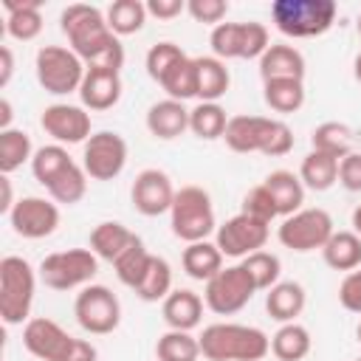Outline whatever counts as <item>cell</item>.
I'll return each instance as SVG.
<instances>
[{
    "label": "cell",
    "mask_w": 361,
    "mask_h": 361,
    "mask_svg": "<svg viewBox=\"0 0 361 361\" xmlns=\"http://www.w3.org/2000/svg\"><path fill=\"white\" fill-rule=\"evenodd\" d=\"M59 28L71 42V51L87 68H110L121 71L124 65V45L110 31L107 17L102 8L87 3H71L59 14Z\"/></svg>",
    "instance_id": "1"
},
{
    "label": "cell",
    "mask_w": 361,
    "mask_h": 361,
    "mask_svg": "<svg viewBox=\"0 0 361 361\" xmlns=\"http://www.w3.org/2000/svg\"><path fill=\"white\" fill-rule=\"evenodd\" d=\"M223 141L231 152L248 155L262 152L271 158L288 155L293 149V130L282 118L268 116H231L223 133Z\"/></svg>",
    "instance_id": "2"
},
{
    "label": "cell",
    "mask_w": 361,
    "mask_h": 361,
    "mask_svg": "<svg viewBox=\"0 0 361 361\" xmlns=\"http://www.w3.org/2000/svg\"><path fill=\"white\" fill-rule=\"evenodd\" d=\"M206 361H259L271 353V338L251 324L217 322L197 336Z\"/></svg>",
    "instance_id": "3"
},
{
    "label": "cell",
    "mask_w": 361,
    "mask_h": 361,
    "mask_svg": "<svg viewBox=\"0 0 361 361\" xmlns=\"http://www.w3.org/2000/svg\"><path fill=\"white\" fill-rule=\"evenodd\" d=\"M23 347L39 361H99L90 341L65 333L54 319L37 316L23 327Z\"/></svg>",
    "instance_id": "4"
},
{
    "label": "cell",
    "mask_w": 361,
    "mask_h": 361,
    "mask_svg": "<svg viewBox=\"0 0 361 361\" xmlns=\"http://www.w3.org/2000/svg\"><path fill=\"white\" fill-rule=\"evenodd\" d=\"M338 6L333 0H274L271 20L279 34L293 39L322 37L333 28Z\"/></svg>",
    "instance_id": "5"
},
{
    "label": "cell",
    "mask_w": 361,
    "mask_h": 361,
    "mask_svg": "<svg viewBox=\"0 0 361 361\" xmlns=\"http://www.w3.org/2000/svg\"><path fill=\"white\" fill-rule=\"evenodd\" d=\"M34 290H37V274L31 262L14 254L3 257L0 259V319L8 327L28 322Z\"/></svg>",
    "instance_id": "6"
},
{
    "label": "cell",
    "mask_w": 361,
    "mask_h": 361,
    "mask_svg": "<svg viewBox=\"0 0 361 361\" xmlns=\"http://www.w3.org/2000/svg\"><path fill=\"white\" fill-rule=\"evenodd\" d=\"M169 226H172V234L183 240L186 245L209 240V234L217 231L214 206H212L209 192L203 186H180L169 209Z\"/></svg>",
    "instance_id": "7"
},
{
    "label": "cell",
    "mask_w": 361,
    "mask_h": 361,
    "mask_svg": "<svg viewBox=\"0 0 361 361\" xmlns=\"http://www.w3.org/2000/svg\"><path fill=\"white\" fill-rule=\"evenodd\" d=\"M37 82L51 96H68L79 93L87 65L65 45H42L34 59Z\"/></svg>",
    "instance_id": "8"
},
{
    "label": "cell",
    "mask_w": 361,
    "mask_h": 361,
    "mask_svg": "<svg viewBox=\"0 0 361 361\" xmlns=\"http://www.w3.org/2000/svg\"><path fill=\"white\" fill-rule=\"evenodd\" d=\"M99 274V257L90 248H68L54 251L39 262V279L51 290H73L93 285Z\"/></svg>",
    "instance_id": "9"
},
{
    "label": "cell",
    "mask_w": 361,
    "mask_h": 361,
    "mask_svg": "<svg viewBox=\"0 0 361 361\" xmlns=\"http://www.w3.org/2000/svg\"><path fill=\"white\" fill-rule=\"evenodd\" d=\"M209 45L217 59H259L271 39L262 23H220L209 34Z\"/></svg>",
    "instance_id": "10"
},
{
    "label": "cell",
    "mask_w": 361,
    "mask_h": 361,
    "mask_svg": "<svg viewBox=\"0 0 361 361\" xmlns=\"http://www.w3.org/2000/svg\"><path fill=\"white\" fill-rule=\"evenodd\" d=\"M73 316L90 336H107L121 322V302L107 285H87L76 293Z\"/></svg>",
    "instance_id": "11"
},
{
    "label": "cell",
    "mask_w": 361,
    "mask_h": 361,
    "mask_svg": "<svg viewBox=\"0 0 361 361\" xmlns=\"http://www.w3.org/2000/svg\"><path fill=\"white\" fill-rule=\"evenodd\" d=\"M333 217L324 209H299L296 214L285 217L282 226L276 228V237L285 248L307 254V251H322L324 243L333 237Z\"/></svg>",
    "instance_id": "12"
},
{
    "label": "cell",
    "mask_w": 361,
    "mask_h": 361,
    "mask_svg": "<svg viewBox=\"0 0 361 361\" xmlns=\"http://www.w3.org/2000/svg\"><path fill=\"white\" fill-rule=\"evenodd\" d=\"M257 293V285L254 279L248 276V271L237 262V265H226L217 276H212L206 282V290H203V302L212 313L217 316H231L237 310H243L251 296Z\"/></svg>",
    "instance_id": "13"
},
{
    "label": "cell",
    "mask_w": 361,
    "mask_h": 361,
    "mask_svg": "<svg viewBox=\"0 0 361 361\" xmlns=\"http://www.w3.org/2000/svg\"><path fill=\"white\" fill-rule=\"evenodd\" d=\"M127 166V141L113 130L93 133L82 147V169L93 180H113Z\"/></svg>",
    "instance_id": "14"
},
{
    "label": "cell",
    "mask_w": 361,
    "mask_h": 361,
    "mask_svg": "<svg viewBox=\"0 0 361 361\" xmlns=\"http://www.w3.org/2000/svg\"><path fill=\"white\" fill-rule=\"evenodd\" d=\"M268 234H271L268 223L254 220V217H248V214L240 212V214L228 217L223 226H217V231H214V243H217V248L223 251V257L245 259L248 254L265 248Z\"/></svg>",
    "instance_id": "15"
},
{
    "label": "cell",
    "mask_w": 361,
    "mask_h": 361,
    "mask_svg": "<svg viewBox=\"0 0 361 361\" xmlns=\"http://www.w3.org/2000/svg\"><path fill=\"white\" fill-rule=\"evenodd\" d=\"M8 223L14 228V234L25 237V240H42L51 237L59 226V206L48 197H20L14 203V209L8 212Z\"/></svg>",
    "instance_id": "16"
},
{
    "label": "cell",
    "mask_w": 361,
    "mask_h": 361,
    "mask_svg": "<svg viewBox=\"0 0 361 361\" xmlns=\"http://www.w3.org/2000/svg\"><path fill=\"white\" fill-rule=\"evenodd\" d=\"M130 200L135 206L138 214L144 217H158L164 212L172 209L175 203V186L169 180V175L164 169H141L133 180V189H130Z\"/></svg>",
    "instance_id": "17"
},
{
    "label": "cell",
    "mask_w": 361,
    "mask_h": 361,
    "mask_svg": "<svg viewBox=\"0 0 361 361\" xmlns=\"http://www.w3.org/2000/svg\"><path fill=\"white\" fill-rule=\"evenodd\" d=\"M39 124L56 144H85L93 135L90 133V113L85 107L68 104V102L48 104L39 116Z\"/></svg>",
    "instance_id": "18"
},
{
    "label": "cell",
    "mask_w": 361,
    "mask_h": 361,
    "mask_svg": "<svg viewBox=\"0 0 361 361\" xmlns=\"http://www.w3.org/2000/svg\"><path fill=\"white\" fill-rule=\"evenodd\" d=\"M82 107L87 110H110L121 99V71L110 68H87L82 87H79Z\"/></svg>",
    "instance_id": "19"
},
{
    "label": "cell",
    "mask_w": 361,
    "mask_h": 361,
    "mask_svg": "<svg viewBox=\"0 0 361 361\" xmlns=\"http://www.w3.org/2000/svg\"><path fill=\"white\" fill-rule=\"evenodd\" d=\"M147 130L161 141H172L189 130V107L178 99H161L147 110Z\"/></svg>",
    "instance_id": "20"
},
{
    "label": "cell",
    "mask_w": 361,
    "mask_h": 361,
    "mask_svg": "<svg viewBox=\"0 0 361 361\" xmlns=\"http://www.w3.org/2000/svg\"><path fill=\"white\" fill-rule=\"evenodd\" d=\"M135 243H141V237L135 231H130L124 223L118 220H104L90 231V251L104 259V262H116L121 254H127Z\"/></svg>",
    "instance_id": "21"
},
{
    "label": "cell",
    "mask_w": 361,
    "mask_h": 361,
    "mask_svg": "<svg viewBox=\"0 0 361 361\" xmlns=\"http://www.w3.org/2000/svg\"><path fill=\"white\" fill-rule=\"evenodd\" d=\"M305 56L299 48L285 42H271L268 51L259 56V76L268 79H305Z\"/></svg>",
    "instance_id": "22"
},
{
    "label": "cell",
    "mask_w": 361,
    "mask_h": 361,
    "mask_svg": "<svg viewBox=\"0 0 361 361\" xmlns=\"http://www.w3.org/2000/svg\"><path fill=\"white\" fill-rule=\"evenodd\" d=\"M203 299L189 290V288H175L166 299H164V322L169 324V330H186L192 333L197 324H200V316H203Z\"/></svg>",
    "instance_id": "23"
},
{
    "label": "cell",
    "mask_w": 361,
    "mask_h": 361,
    "mask_svg": "<svg viewBox=\"0 0 361 361\" xmlns=\"http://www.w3.org/2000/svg\"><path fill=\"white\" fill-rule=\"evenodd\" d=\"M307 305V293L299 282L293 279H279L268 293H265V310L274 322L279 324H288V322H296V316L305 310Z\"/></svg>",
    "instance_id": "24"
},
{
    "label": "cell",
    "mask_w": 361,
    "mask_h": 361,
    "mask_svg": "<svg viewBox=\"0 0 361 361\" xmlns=\"http://www.w3.org/2000/svg\"><path fill=\"white\" fill-rule=\"evenodd\" d=\"M6 8V31L11 39L31 42L42 31V11L39 0H3Z\"/></svg>",
    "instance_id": "25"
},
{
    "label": "cell",
    "mask_w": 361,
    "mask_h": 361,
    "mask_svg": "<svg viewBox=\"0 0 361 361\" xmlns=\"http://www.w3.org/2000/svg\"><path fill=\"white\" fill-rule=\"evenodd\" d=\"M262 186L268 189V195H271L279 217L296 214L302 209V203H305V183L299 180V175H293L288 169H274L262 180Z\"/></svg>",
    "instance_id": "26"
},
{
    "label": "cell",
    "mask_w": 361,
    "mask_h": 361,
    "mask_svg": "<svg viewBox=\"0 0 361 361\" xmlns=\"http://www.w3.org/2000/svg\"><path fill=\"white\" fill-rule=\"evenodd\" d=\"M231 85V73L217 56H195V93L200 102H217L226 96Z\"/></svg>",
    "instance_id": "27"
},
{
    "label": "cell",
    "mask_w": 361,
    "mask_h": 361,
    "mask_svg": "<svg viewBox=\"0 0 361 361\" xmlns=\"http://www.w3.org/2000/svg\"><path fill=\"white\" fill-rule=\"evenodd\" d=\"M183 271L197 279V282H209L212 276H217L223 271V251L217 248V243L200 240V243H189L183 248Z\"/></svg>",
    "instance_id": "28"
},
{
    "label": "cell",
    "mask_w": 361,
    "mask_h": 361,
    "mask_svg": "<svg viewBox=\"0 0 361 361\" xmlns=\"http://www.w3.org/2000/svg\"><path fill=\"white\" fill-rule=\"evenodd\" d=\"M299 180L305 183V189L327 192L330 186L338 183V158H333V155H327V152H319V149H310V152L302 158Z\"/></svg>",
    "instance_id": "29"
},
{
    "label": "cell",
    "mask_w": 361,
    "mask_h": 361,
    "mask_svg": "<svg viewBox=\"0 0 361 361\" xmlns=\"http://www.w3.org/2000/svg\"><path fill=\"white\" fill-rule=\"evenodd\" d=\"M324 262L333 271H355L361 268V237L355 231H333V237L322 248Z\"/></svg>",
    "instance_id": "30"
},
{
    "label": "cell",
    "mask_w": 361,
    "mask_h": 361,
    "mask_svg": "<svg viewBox=\"0 0 361 361\" xmlns=\"http://www.w3.org/2000/svg\"><path fill=\"white\" fill-rule=\"evenodd\" d=\"M313 347V338L307 333V327L296 324V322H288L282 324L274 336H271V353L279 358V361H302L307 358Z\"/></svg>",
    "instance_id": "31"
},
{
    "label": "cell",
    "mask_w": 361,
    "mask_h": 361,
    "mask_svg": "<svg viewBox=\"0 0 361 361\" xmlns=\"http://www.w3.org/2000/svg\"><path fill=\"white\" fill-rule=\"evenodd\" d=\"M262 99L274 113H296L305 104L302 79H268L262 82Z\"/></svg>",
    "instance_id": "32"
},
{
    "label": "cell",
    "mask_w": 361,
    "mask_h": 361,
    "mask_svg": "<svg viewBox=\"0 0 361 361\" xmlns=\"http://www.w3.org/2000/svg\"><path fill=\"white\" fill-rule=\"evenodd\" d=\"M107 25L116 37H127V34H138L147 23V3L141 0H113L104 11Z\"/></svg>",
    "instance_id": "33"
},
{
    "label": "cell",
    "mask_w": 361,
    "mask_h": 361,
    "mask_svg": "<svg viewBox=\"0 0 361 361\" xmlns=\"http://www.w3.org/2000/svg\"><path fill=\"white\" fill-rule=\"evenodd\" d=\"M228 127V116L217 102H197L189 110V130L200 138V141H214L223 138Z\"/></svg>",
    "instance_id": "34"
},
{
    "label": "cell",
    "mask_w": 361,
    "mask_h": 361,
    "mask_svg": "<svg viewBox=\"0 0 361 361\" xmlns=\"http://www.w3.org/2000/svg\"><path fill=\"white\" fill-rule=\"evenodd\" d=\"M310 144H313V149L327 152V155H333V158L341 161L344 155L353 152L355 135H353V130H350L347 124H341V121H324V124H319V127L310 133Z\"/></svg>",
    "instance_id": "35"
},
{
    "label": "cell",
    "mask_w": 361,
    "mask_h": 361,
    "mask_svg": "<svg viewBox=\"0 0 361 361\" xmlns=\"http://www.w3.org/2000/svg\"><path fill=\"white\" fill-rule=\"evenodd\" d=\"M34 147H31V135L25 130H3L0 133V175H11L14 169H20L25 161L34 158Z\"/></svg>",
    "instance_id": "36"
},
{
    "label": "cell",
    "mask_w": 361,
    "mask_h": 361,
    "mask_svg": "<svg viewBox=\"0 0 361 361\" xmlns=\"http://www.w3.org/2000/svg\"><path fill=\"white\" fill-rule=\"evenodd\" d=\"M172 268L164 257H155L149 259V268L144 271L141 282L135 285V296L144 299V302H164L169 293H172Z\"/></svg>",
    "instance_id": "37"
},
{
    "label": "cell",
    "mask_w": 361,
    "mask_h": 361,
    "mask_svg": "<svg viewBox=\"0 0 361 361\" xmlns=\"http://www.w3.org/2000/svg\"><path fill=\"white\" fill-rule=\"evenodd\" d=\"M71 164H73V158L68 155V149H65L62 144H48V147H39V149L34 152V158H31V172H34V178L48 189Z\"/></svg>",
    "instance_id": "38"
},
{
    "label": "cell",
    "mask_w": 361,
    "mask_h": 361,
    "mask_svg": "<svg viewBox=\"0 0 361 361\" xmlns=\"http://www.w3.org/2000/svg\"><path fill=\"white\" fill-rule=\"evenodd\" d=\"M158 361H197L200 358V341L186 330H166L155 341Z\"/></svg>",
    "instance_id": "39"
},
{
    "label": "cell",
    "mask_w": 361,
    "mask_h": 361,
    "mask_svg": "<svg viewBox=\"0 0 361 361\" xmlns=\"http://www.w3.org/2000/svg\"><path fill=\"white\" fill-rule=\"evenodd\" d=\"M87 192V172L82 169V164H71L51 186H48V195L54 203H65V206H73L85 197Z\"/></svg>",
    "instance_id": "40"
},
{
    "label": "cell",
    "mask_w": 361,
    "mask_h": 361,
    "mask_svg": "<svg viewBox=\"0 0 361 361\" xmlns=\"http://www.w3.org/2000/svg\"><path fill=\"white\" fill-rule=\"evenodd\" d=\"M240 265L248 271V276L254 279L257 290H271V288L279 282V274H282V262H279V257L271 254V251H254V254H248Z\"/></svg>",
    "instance_id": "41"
},
{
    "label": "cell",
    "mask_w": 361,
    "mask_h": 361,
    "mask_svg": "<svg viewBox=\"0 0 361 361\" xmlns=\"http://www.w3.org/2000/svg\"><path fill=\"white\" fill-rule=\"evenodd\" d=\"M169 99L186 102V99H197L195 93V56H183L161 82H158Z\"/></svg>",
    "instance_id": "42"
},
{
    "label": "cell",
    "mask_w": 361,
    "mask_h": 361,
    "mask_svg": "<svg viewBox=\"0 0 361 361\" xmlns=\"http://www.w3.org/2000/svg\"><path fill=\"white\" fill-rule=\"evenodd\" d=\"M149 259H152V254L144 248V243H135L127 254H121L116 262H113V268H116V276H118V282L121 285H127V288H133L135 290V285L141 282V276H144V271L149 268Z\"/></svg>",
    "instance_id": "43"
},
{
    "label": "cell",
    "mask_w": 361,
    "mask_h": 361,
    "mask_svg": "<svg viewBox=\"0 0 361 361\" xmlns=\"http://www.w3.org/2000/svg\"><path fill=\"white\" fill-rule=\"evenodd\" d=\"M186 54L180 51V45H175V42H169V39H164V42H155L149 51H147V59H144V65H147V73H149V79H155V82H161L180 59H183Z\"/></svg>",
    "instance_id": "44"
},
{
    "label": "cell",
    "mask_w": 361,
    "mask_h": 361,
    "mask_svg": "<svg viewBox=\"0 0 361 361\" xmlns=\"http://www.w3.org/2000/svg\"><path fill=\"white\" fill-rule=\"evenodd\" d=\"M243 214H248V217H254V220H262V223H268L271 226V220L274 217H279V212H276V206H274V200H271V195H268V189L259 183V186H254L245 197H243V209H240Z\"/></svg>",
    "instance_id": "45"
},
{
    "label": "cell",
    "mask_w": 361,
    "mask_h": 361,
    "mask_svg": "<svg viewBox=\"0 0 361 361\" xmlns=\"http://www.w3.org/2000/svg\"><path fill=\"white\" fill-rule=\"evenodd\" d=\"M186 11L197 23L220 25V20L228 14V3L226 0H186Z\"/></svg>",
    "instance_id": "46"
},
{
    "label": "cell",
    "mask_w": 361,
    "mask_h": 361,
    "mask_svg": "<svg viewBox=\"0 0 361 361\" xmlns=\"http://www.w3.org/2000/svg\"><path fill=\"white\" fill-rule=\"evenodd\" d=\"M338 302L344 310L361 316V268L350 271L338 285Z\"/></svg>",
    "instance_id": "47"
},
{
    "label": "cell",
    "mask_w": 361,
    "mask_h": 361,
    "mask_svg": "<svg viewBox=\"0 0 361 361\" xmlns=\"http://www.w3.org/2000/svg\"><path fill=\"white\" fill-rule=\"evenodd\" d=\"M338 183L347 192H361V152L353 149L338 161Z\"/></svg>",
    "instance_id": "48"
},
{
    "label": "cell",
    "mask_w": 361,
    "mask_h": 361,
    "mask_svg": "<svg viewBox=\"0 0 361 361\" xmlns=\"http://www.w3.org/2000/svg\"><path fill=\"white\" fill-rule=\"evenodd\" d=\"M180 11H186L183 0H149L147 3V14H152L158 20H175Z\"/></svg>",
    "instance_id": "49"
},
{
    "label": "cell",
    "mask_w": 361,
    "mask_h": 361,
    "mask_svg": "<svg viewBox=\"0 0 361 361\" xmlns=\"http://www.w3.org/2000/svg\"><path fill=\"white\" fill-rule=\"evenodd\" d=\"M11 76H14V54L8 45H3L0 48V87H8Z\"/></svg>",
    "instance_id": "50"
},
{
    "label": "cell",
    "mask_w": 361,
    "mask_h": 361,
    "mask_svg": "<svg viewBox=\"0 0 361 361\" xmlns=\"http://www.w3.org/2000/svg\"><path fill=\"white\" fill-rule=\"evenodd\" d=\"M0 189H3V197H0V212L3 214H8L11 209H14V195H11V180H8V175H0Z\"/></svg>",
    "instance_id": "51"
},
{
    "label": "cell",
    "mask_w": 361,
    "mask_h": 361,
    "mask_svg": "<svg viewBox=\"0 0 361 361\" xmlns=\"http://www.w3.org/2000/svg\"><path fill=\"white\" fill-rule=\"evenodd\" d=\"M11 116H14V113H11V102L3 96V99H0V133H3V130H11Z\"/></svg>",
    "instance_id": "52"
},
{
    "label": "cell",
    "mask_w": 361,
    "mask_h": 361,
    "mask_svg": "<svg viewBox=\"0 0 361 361\" xmlns=\"http://www.w3.org/2000/svg\"><path fill=\"white\" fill-rule=\"evenodd\" d=\"M353 231L361 237V203L353 209Z\"/></svg>",
    "instance_id": "53"
},
{
    "label": "cell",
    "mask_w": 361,
    "mask_h": 361,
    "mask_svg": "<svg viewBox=\"0 0 361 361\" xmlns=\"http://www.w3.org/2000/svg\"><path fill=\"white\" fill-rule=\"evenodd\" d=\"M353 73H355V79L361 82V51H358L355 59H353Z\"/></svg>",
    "instance_id": "54"
},
{
    "label": "cell",
    "mask_w": 361,
    "mask_h": 361,
    "mask_svg": "<svg viewBox=\"0 0 361 361\" xmlns=\"http://www.w3.org/2000/svg\"><path fill=\"white\" fill-rule=\"evenodd\" d=\"M355 336H358V341H361V324H358V330H355Z\"/></svg>",
    "instance_id": "55"
},
{
    "label": "cell",
    "mask_w": 361,
    "mask_h": 361,
    "mask_svg": "<svg viewBox=\"0 0 361 361\" xmlns=\"http://www.w3.org/2000/svg\"><path fill=\"white\" fill-rule=\"evenodd\" d=\"M358 34H361V14H358Z\"/></svg>",
    "instance_id": "56"
},
{
    "label": "cell",
    "mask_w": 361,
    "mask_h": 361,
    "mask_svg": "<svg viewBox=\"0 0 361 361\" xmlns=\"http://www.w3.org/2000/svg\"><path fill=\"white\" fill-rule=\"evenodd\" d=\"M355 361H361V355H358V358H355Z\"/></svg>",
    "instance_id": "57"
}]
</instances>
